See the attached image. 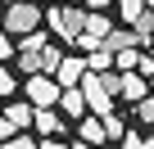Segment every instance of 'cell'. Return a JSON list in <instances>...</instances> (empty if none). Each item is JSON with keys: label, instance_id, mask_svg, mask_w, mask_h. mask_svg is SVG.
<instances>
[{"label": "cell", "instance_id": "obj_1", "mask_svg": "<svg viewBox=\"0 0 154 149\" xmlns=\"http://www.w3.org/2000/svg\"><path fill=\"white\" fill-rule=\"evenodd\" d=\"M77 91L86 95V113L104 118L118 104V72H86V77L77 82Z\"/></svg>", "mask_w": 154, "mask_h": 149}, {"label": "cell", "instance_id": "obj_2", "mask_svg": "<svg viewBox=\"0 0 154 149\" xmlns=\"http://www.w3.org/2000/svg\"><path fill=\"white\" fill-rule=\"evenodd\" d=\"M45 23V14H41V5L36 0H14V5H5V27L9 36H27V32H36Z\"/></svg>", "mask_w": 154, "mask_h": 149}, {"label": "cell", "instance_id": "obj_3", "mask_svg": "<svg viewBox=\"0 0 154 149\" xmlns=\"http://www.w3.org/2000/svg\"><path fill=\"white\" fill-rule=\"evenodd\" d=\"M45 23H50V32H54L59 41H77V36H82L86 14H82V9H72V5H50Z\"/></svg>", "mask_w": 154, "mask_h": 149}, {"label": "cell", "instance_id": "obj_4", "mask_svg": "<svg viewBox=\"0 0 154 149\" xmlns=\"http://www.w3.org/2000/svg\"><path fill=\"white\" fill-rule=\"evenodd\" d=\"M23 91H27V104H32V109H54V104H59V82L45 77V72H32Z\"/></svg>", "mask_w": 154, "mask_h": 149}, {"label": "cell", "instance_id": "obj_5", "mask_svg": "<svg viewBox=\"0 0 154 149\" xmlns=\"http://www.w3.org/2000/svg\"><path fill=\"white\" fill-rule=\"evenodd\" d=\"M54 109H59V118H72V122H77V118H86V95L77 91V86H63Z\"/></svg>", "mask_w": 154, "mask_h": 149}, {"label": "cell", "instance_id": "obj_6", "mask_svg": "<svg viewBox=\"0 0 154 149\" xmlns=\"http://www.w3.org/2000/svg\"><path fill=\"white\" fill-rule=\"evenodd\" d=\"M149 95V82L140 77V72H118V100H145Z\"/></svg>", "mask_w": 154, "mask_h": 149}, {"label": "cell", "instance_id": "obj_7", "mask_svg": "<svg viewBox=\"0 0 154 149\" xmlns=\"http://www.w3.org/2000/svg\"><path fill=\"white\" fill-rule=\"evenodd\" d=\"M82 77H86V59H68V54H63V59H59V68H54L59 91H63V86H77Z\"/></svg>", "mask_w": 154, "mask_h": 149}, {"label": "cell", "instance_id": "obj_8", "mask_svg": "<svg viewBox=\"0 0 154 149\" xmlns=\"http://www.w3.org/2000/svg\"><path fill=\"white\" fill-rule=\"evenodd\" d=\"M45 45H50V36H45V32L36 27V32H27V36H18V45H14V54H23V59H36V54L45 50Z\"/></svg>", "mask_w": 154, "mask_h": 149}, {"label": "cell", "instance_id": "obj_9", "mask_svg": "<svg viewBox=\"0 0 154 149\" xmlns=\"http://www.w3.org/2000/svg\"><path fill=\"white\" fill-rule=\"evenodd\" d=\"M32 113H36V109H32L27 100H14V104L5 109V118H9V127H14V131H27V127H32Z\"/></svg>", "mask_w": 154, "mask_h": 149}, {"label": "cell", "instance_id": "obj_10", "mask_svg": "<svg viewBox=\"0 0 154 149\" xmlns=\"http://www.w3.org/2000/svg\"><path fill=\"white\" fill-rule=\"evenodd\" d=\"M32 127H36L41 136H59V131H63V118H59L54 109H36V113H32Z\"/></svg>", "mask_w": 154, "mask_h": 149}, {"label": "cell", "instance_id": "obj_11", "mask_svg": "<svg viewBox=\"0 0 154 149\" xmlns=\"http://www.w3.org/2000/svg\"><path fill=\"white\" fill-rule=\"evenodd\" d=\"M131 45H140L131 27H109V36H104V50H113V54H118V50H131Z\"/></svg>", "mask_w": 154, "mask_h": 149}, {"label": "cell", "instance_id": "obj_12", "mask_svg": "<svg viewBox=\"0 0 154 149\" xmlns=\"http://www.w3.org/2000/svg\"><path fill=\"white\" fill-rule=\"evenodd\" d=\"M77 122H82L77 131H82V140H86V145H104V122H100L95 113H86V118H77Z\"/></svg>", "mask_w": 154, "mask_h": 149}, {"label": "cell", "instance_id": "obj_13", "mask_svg": "<svg viewBox=\"0 0 154 149\" xmlns=\"http://www.w3.org/2000/svg\"><path fill=\"white\" fill-rule=\"evenodd\" d=\"M109 27H113V23H109L100 9H91V14H86V23H82V32H86V36H95V41H104V36H109Z\"/></svg>", "mask_w": 154, "mask_h": 149}, {"label": "cell", "instance_id": "obj_14", "mask_svg": "<svg viewBox=\"0 0 154 149\" xmlns=\"http://www.w3.org/2000/svg\"><path fill=\"white\" fill-rule=\"evenodd\" d=\"M109 68H113V50L95 45V50L86 54V72H109Z\"/></svg>", "mask_w": 154, "mask_h": 149}, {"label": "cell", "instance_id": "obj_15", "mask_svg": "<svg viewBox=\"0 0 154 149\" xmlns=\"http://www.w3.org/2000/svg\"><path fill=\"white\" fill-rule=\"evenodd\" d=\"M59 59H63V54H59L54 45H45V50L36 54V72H45V77H54V68H59Z\"/></svg>", "mask_w": 154, "mask_h": 149}, {"label": "cell", "instance_id": "obj_16", "mask_svg": "<svg viewBox=\"0 0 154 149\" xmlns=\"http://www.w3.org/2000/svg\"><path fill=\"white\" fill-rule=\"evenodd\" d=\"M118 14H122V23L131 27V23L145 14V0H118Z\"/></svg>", "mask_w": 154, "mask_h": 149}, {"label": "cell", "instance_id": "obj_17", "mask_svg": "<svg viewBox=\"0 0 154 149\" xmlns=\"http://www.w3.org/2000/svg\"><path fill=\"white\" fill-rule=\"evenodd\" d=\"M136 59H140L136 45H131V50H118V54H113V68H118V72H136Z\"/></svg>", "mask_w": 154, "mask_h": 149}, {"label": "cell", "instance_id": "obj_18", "mask_svg": "<svg viewBox=\"0 0 154 149\" xmlns=\"http://www.w3.org/2000/svg\"><path fill=\"white\" fill-rule=\"evenodd\" d=\"M100 122H104V140H122V131H127V127H122V118H118V113H104Z\"/></svg>", "mask_w": 154, "mask_h": 149}, {"label": "cell", "instance_id": "obj_19", "mask_svg": "<svg viewBox=\"0 0 154 149\" xmlns=\"http://www.w3.org/2000/svg\"><path fill=\"white\" fill-rule=\"evenodd\" d=\"M136 122H145V127H154V91H149L145 100H136Z\"/></svg>", "mask_w": 154, "mask_h": 149}, {"label": "cell", "instance_id": "obj_20", "mask_svg": "<svg viewBox=\"0 0 154 149\" xmlns=\"http://www.w3.org/2000/svg\"><path fill=\"white\" fill-rule=\"evenodd\" d=\"M14 91H18V77H14L5 63H0V95H14Z\"/></svg>", "mask_w": 154, "mask_h": 149}, {"label": "cell", "instance_id": "obj_21", "mask_svg": "<svg viewBox=\"0 0 154 149\" xmlns=\"http://www.w3.org/2000/svg\"><path fill=\"white\" fill-rule=\"evenodd\" d=\"M0 149H36V140H32V136H9Z\"/></svg>", "mask_w": 154, "mask_h": 149}, {"label": "cell", "instance_id": "obj_22", "mask_svg": "<svg viewBox=\"0 0 154 149\" xmlns=\"http://www.w3.org/2000/svg\"><path fill=\"white\" fill-rule=\"evenodd\" d=\"M0 59H14V41H9L5 27H0Z\"/></svg>", "mask_w": 154, "mask_h": 149}, {"label": "cell", "instance_id": "obj_23", "mask_svg": "<svg viewBox=\"0 0 154 149\" xmlns=\"http://www.w3.org/2000/svg\"><path fill=\"white\" fill-rule=\"evenodd\" d=\"M140 140H145L140 131H122V149H140Z\"/></svg>", "mask_w": 154, "mask_h": 149}, {"label": "cell", "instance_id": "obj_24", "mask_svg": "<svg viewBox=\"0 0 154 149\" xmlns=\"http://www.w3.org/2000/svg\"><path fill=\"white\" fill-rule=\"evenodd\" d=\"M9 136H14V127H9V118H5V113H0V145H5Z\"/></svg>", "mask_w": 154, "mask_h": 149}, {"label": "cell", "instance_id": "obj_25", "mask_svg": "<svg viewBox=\"0 0 154 149\" xmlns=\"http://www.w3.org/2000/svg\"><path fill=\"white\" fill-rule=\"evenodd\" d=\"M36 149H63V145H59V140H54V136H45V140H41V145H36Z\"/></svg>", "mask_w": 154, "mask_h": 149}, {"label": "cell", "instance_id": "obj_26", "mask_svg": "<svg viewBox=\"0 0 154 149\" xmlns=\"http://www.w3.org/2000/svg\"><path fill=\"white\" fill-rule=\"evenodd\" d=\"M113 0H86V9H109Z\"/></svg>", "mask_w": 154, "mask_h": 149}, {"label": "cell", "instance_id": "obj_27", "mask_svg": "<svg viewBox=\"0 0 154 149\" xmlns=\"http://www.w3.org/2000/svg\"><path fill=\"white\" fill-rule=\"evenodd\" d=\"M68 149H95V145H86V140H77V145H68Z\"/></svg>", "mask_w": 154, "mask_h": 149}, {"label": "cell", "instance_id": "obj_28", "mask_svg": "<svg viewBox=\"0 0 154 149\" xmlns=\"http://www.w3.org/2000/svg\"><path fill=\"white\" fill-rule=\"evenodd\" d=\"M140 149H154V136H145V140H140Z\"/></svg>", "mask_w": 154, "mask_h": 149}, {"label": "cell", "instance_id": "obj_29", "mask_svg": "<svg viewBox=\"0 0 154 149\" xmlns=\"http://www.w3.org/2000/svg\"><path fill=\"white\" fill-rule=\"evenodd\" d=\"M45 5H68V0H45Z\"/></svg>", "mask_w": 154, "mask_h": 149}, {"label": "cell", "instance_id": "obj_30", "mask_svg": "<svg viewBox=\"0 0 154 149\" xmlns=\"http://www.w3.org/2000/svg\"><path fill=\"white\" fill-rule=\"evenodd\" d=\"M145 9H154V0H145Z\"/></svg>", "mask_w": 154, "mask_h": 149}, {"label": "cell", "instance_id": "obj_31", "mask_svg": "<svg viewBox=\"0 0 154 149\" xmlns=\"http://www.w3.org/2000/svg\"><path fill=\"white\" fill-rule=\"evenodd\" d=\"M0 5H14V0H0Z\"/></svg>", "mask_w": 154, "mask_h": 149}, {"label": "cell", "instance_id": "obj_32", "mask_svg": "<svg viewBox=\"0 0 154 149\" xmlns=\"http://www.w3.org/2000/svg\"><path fill=\"white\" fill-rule=\"evenodd\" d=\"M149 91H154V77H149Z\"/></svg>", "mask_w": 154, "mask_h": 149}, {"label": "cell", "instance_id": "obj_33", "mask_svg": "<svg viewBox=\"0 0 154 149\" xmlns=\"http://www.w3.org/2000/svg\"><path fill=\"white\" fill-rule=\"evenodd\" d=\"M149 136H154V131H149Z\"/></svg>", "mask_w": 154, "mask_h": 149}]
</instances>
